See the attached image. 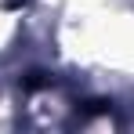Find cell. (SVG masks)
<instances>
[{
	"label": "cell",
	"instance_id": "cell-1",
	"mask_svg": "<svg viewBox=\"0 0 134 134\" xmlns=\"http://www.w3.org/2000/svg\"><path fill=\"white\" fill-rule=\"evenodd\" d=\"M22 4H25V0H7V7H22Z\"/></svg>",
	"mask_w": 134,
	"mask_h": 134
}]
</instances>
